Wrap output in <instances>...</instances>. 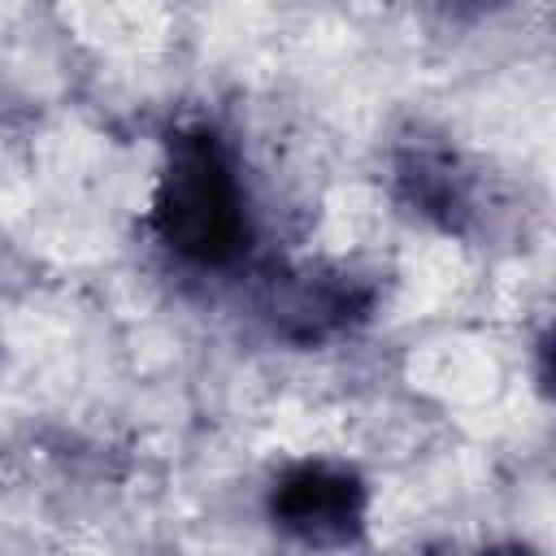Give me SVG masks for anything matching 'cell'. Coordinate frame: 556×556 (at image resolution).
<instances>
[{
  "instance_id": "6da1fadb",
  "label": "cell",
  "mask_w": 556,
  "mask_h": 556,
  "mask_svg": "<svg viewBox=\"0 0 556 556\" xmlns=\"http://www.w3.org/2000/svg\"><path fill=\"white\" fill-rule=\"evenodd\" d=\"M152 226L165 248L195 265H230L248 252V195L213 130H182L169 143V161L152 195Z\"/></svg>"
},
{
  "instance_id": "5b68a950",
  "label": "cell",
  "mask_w": 556,
  "mask_h": 556,
  "mask_svg": "<svg viewBox=\"0 0 556 556\" xmlns=\"http://www.w3.org/2000/svg\"><path fill=\"white\" fill-rule=\"evenodd\" d=\"M482 556H534L526 543H500V547H486Z\"/></svg>"
},
{
  "instance_id": "277c9868",
  "label": "cell",
  "mask_w": 556,
  "mask_h": 556,
  "mask_svg": "<svg viewBox=\"0 0 556 556\" xmlns=\"http://www.w3.org/2000/svg\"><path fill=\"white\" fill-rule=\"evenodd\" d=\"M395 191L417 217H426L443 230H456L469 217V178L460 174V165L447 152L417 148V152L400 156Z\"/></svg>"
},
{
  "instance_id": "7a4b0ae2",
  "label": "cell",
  "mask_w": 556,
  "mask_h": 556,
  "mask_svg": "<svg viewBox=\"0 0 556 556\" xmlns=\"http://www.w3.org/2000/svg\"><path fill=\"white\" fill-rule=\"evenodd\" d=\"M274 526L308 547H348L369 517V491L356 469L334 460L291 465L269 495Z\"/></svg>"
},
{
  "instance_id": "3957f363",
  "label": "cell",
  "mask_w": 556,
  "mask_h": 556,
  "mask_svg": "<svg viewBox=\"0 0 556 556\" xmlns=\"http://www.w3.org/2000/svg\"><path fill=\"white\" fill-rule=\"evenodd\" d=\"M369 300L374 291L343 269H295L269 287L265 313H269V326L287 343L308 348L361 321L369 313Z\"/></svg>"
}]
</instances>
